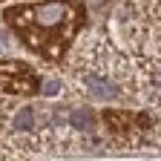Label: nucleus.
I'll list each match as a JSON object with an SVG mask.
<instances>
[{"mask_svg":"<svg viewBox=\"0 0 161 161\" xmlns=\"http://www.w3.org/2000/svg\"><path fill=\"white\" fill-rule=\"evenodd\" d=\"M58 92H60V84H58V80H52V78H49L46 84H43V95H49V98H52V95H58Z\"/></svg>","mask_w":161,"mask_h":161,"instance_id":"39448f33","label":"nucleus"},{"mask_svg":"<svg viewBox=\"0 0 161 161\" xmlns=\"http://www.w3.org/2000/svg\"><path fill=\"white\" fill-rule=\"evenodd\" d=\"M32 127V109H20L14 115V130H29Z\"/></svg>","mask_w":161,"mask_h":161,"instance_id":"20e7f679","label":"nucleus"},{"mask_svg":"<svg viewBox=\"0 0 161 161\" xmlns=\"http://www.w3.org/2000/svg\"><path fill=\"white\" fill-rule=\"evenodd\" d=\"M69 121H72V127L89 130V127H92V112H89V109H72V112H69Z\"/></svg>","mask_w":161,"mask_h":161,"instance_id":"7ed1b4c3","label":"nucleus"},{"mask_svg":"<svg viewBox=\"0 0 161 161\" xmlns=\"http://www.w3.org/2000/svg\"><path fill=\"white\" fill-rule=\"evenodd\" d=\"M86 86H89V92L95 98H115L118 95V89L109 84L107 78H86Z\"/></svg>","mask_w":161,"mask_h":161,"instance_id":"f03ea898","label":"nucleus"},{"mask_svg":"<svg viewBox=\"0 0 161 161\" xmlns=\"http://www.w3.org/2000/svg\"><path fill=\"white\" fill-rule=\"evenodd\" d=\"M29 12H32V17H35L37 26L55 29V26H60V23L66 20L69 6H64V3H40V6H35V9H29Z\"/></svg>","mask_w":161,"mask_h":161,"instance_id":"f257e3e1","label":"nucleus"},{"mask_svg":"<svg viewBox=\"0 0 161 161\" xmlns=\"http://www.w3.org/2000/svg\"><path fill=\"white\" fill-rule=\"evenodd\" d=\"M6 46H9V37H6L3 29H0V49H6Z\"/></svg>","mask_w":161,"mask_h":161,"instance_id":"423d86ee","label":"nucleus"}]
</instances>
